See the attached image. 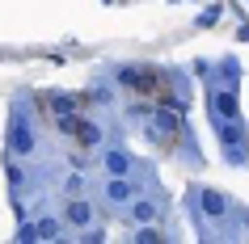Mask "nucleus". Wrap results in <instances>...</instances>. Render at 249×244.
<instances>
[{
  "label": "nucleus",
  "mask_w": 249,
  "mask_h": 244,
  "mask_svg": "<svg viewBox=\"0 0 249 244\" xmlns=\"http://www.w3.org/2000/svg\"><path fill=\"white\" fill-rule=\"evenodd\" d=\"M30 147H34V130L21 122V118H13V127H9V152H17V156H26Z\"/></svg>",
  "instance_id": "7ed1b4c3"
},
{
  "label": "nucleus",
  "mask_w": 249,
  "mask_h": 244,
  "mask_svg": "<svg viewBox=\"0 0 249 244\" xmlns=\"http://www.w3.org/2000/svg\"><path fill=\"white\" fill-rule=\"evenodd\" d=\"M211 105H215V114L228 118V122H232V118H241V114H236V97H232V93H215V97H211Z\"/></svg>",
  "instance_id": "0eeeda50"
},
{
  "label": "nucleus",
  "mask_w": 249,
  "mask_h": 244,
  "mask_svg": "<svg viewBox=\"0 0 249 244\" xmlns=\"http://www.w3.org/2000/svg\"><path fill=\"white\" fill-rule=\"evenodd\" d=\"M118 80H123V84H131V89H140V93H148L152 84H157L148 67H123V72H118Z\"/></svg>",
  "instance_id": "20e7f679"
},
{
  "label": "nucleus",
  "mask_w": 249,
  "mask_h": 244,
  "mask_svg": "<svg viewBox=\"0 0 249 244\" xmlns=\"http://www.w3.org/2000/svg\"><path fill=\"white\" fill-rule=\"evenodd\" d=\"M76 139L93 152V147H102V127H97V122H89V118H80V122H76Z\"/></svg>",
  "instance_id": "423d86ee"
},
{
  "label": "nucleus",
  "mask_w": 249,
  "mask_h": 244,
  "mask_svg": "<svg viewBox=\"0 0 249 244\" xmlns=\"http://www.w3.org/2000/svg\"><path fill=\"white\" fill-rule=\"evenodd\" d=\"M85 181H89L85 173H72V177L64 181V194H68V198H80V194H85Z\"/></svg>",
  "instance_id": "1a4fd4ad"
},
{
  "label": "nucleus",
  "mask_w": 249,
  "mask_h": 244,
  "mask_svg": "<svg viewBox=\"0 0 249 244\" xmlns=\"http://www.w3.org/2000/svg\"><path fill=\"white\" fill-rule=\"evenodd\" d=\"M68 223H72V228H89L93 223V202L72 198V202H68Z\"/></svg>",
  "instance_id": "39448f33"
},
{
  "label": "nucleus",
  "mask_w": 249,
  "mask_h": 244,
  "mask_svg": "<svg viewBox=\"0 0 249 244\" xmlns=\"http://www.w3.org/2000/svg\"><path fill=\"white\" fill-rule=\"evenodd\" d=\"M131 219H135V223H152V219H157V206H152V202H135L131 206Z\"/></svg>",
  "instance_id": "6e6552de"
},
{
  "label": "nucleus",
  "mask_w": 249,
  "mask_h": 244,
  "mask_svg": "<svg viewBox=\"0 0 249 244\" xmlns=\"http://www.w3.org/2000/svg\"><path fill=\"white\" fill-rule=\"evenodd\" d=\"M106 168H110L114 177H118V173H127V156H123V152H106Z\"/></svg>",
  "instance_id": "9b49d317"
},
{
  "label": "nucleus",
  "mask_w": 249,
  "mask_h": 244,
  "mask_svg": "<svg viewBox=\"0 0 249 244\" xmlns=\"http://www.w3.org/2000/svg\"><path fill=\"white\" fill-rule=\"evenodd\" d=\"M203 206H207V215H224V198H220V194H203Z\"/></svg>",
  "instance_id": "f8f14e48"
},
{
  "label": "nucleus",
  "mask_w": 249,
  "mask_h": 244,
  "mask_svg": "<svg viewBox=\"0 0 249 244\" xmlns=\"http://www.w3.org/2000/svg\"><path fill=\"white\" fill-rule=\"evenodd\" d=\"M178 127H182V114L178 110H157V118H152V135L157 139H173Z\"/></svg>",
  "instance_id": "f03ea898"
},
{
  "label": "nucleus",
  "mask_w": 249,
  "mask_h": 244,
  "mask_svg": "<svg viewBox=\"0 0 249 244\" xmlns=\"http://www.w3.org/2000/svg\"><path fill=\"white\" fill-rule=\"evenodd\" d=\"M76 122H80V118L72 114V110H64V114H55V127L64 130V135H76Z\"/></svg>",
  "instance_id": "9d476101"
},
{
  "label": "nucleus",
  "mask_w": 249,
  "mask_h": 244,
  "mask_svg": "<svg viewBox=\"0 0 249 244\" xmlns=\"http://www.w3.org/2000/svg\"><path fill=\"white\" fill-rule=\"evenodd\" d=\"M106 198H110L114 206H123V202H131V198H135V185L127 181V173H118V177L110 173V181H106Z\"/></svg>",
  "instance_id": "f257e3e1"
}]
</instances>
